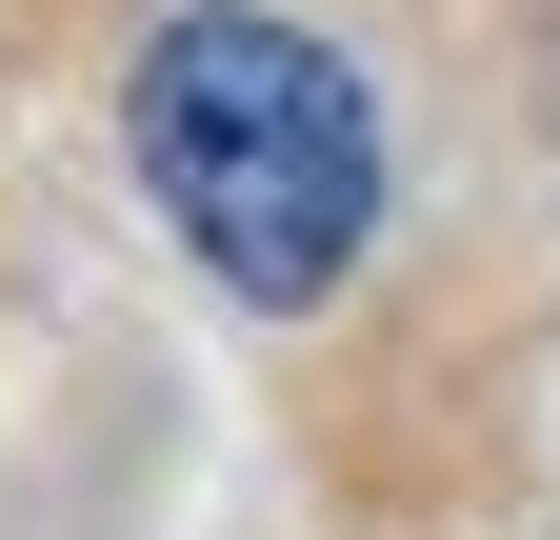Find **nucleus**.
<instances>
[{
    "mask_svg": "<svg viewBox=\"0 0 560 540\" xmlns=\"http://www.w3.org/2000/svg\"><path fill=\"white\" fill-rule=\"evenodd\" d=\"M120 141H140V200L180 221V260L241 320L340 301L361 240H381V101H361V60L301 40V21H260V0H180V21L140 40Z\"/></svg>",
    "mask_w": 560,
    "mask_h": 540,
    "instance_id": "1",
    "label": "nucleus"
}]
</instances>
